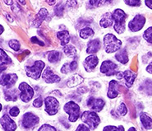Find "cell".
I'll list each match as a JSON object with an SVG mask.
<instances>
[{"instance_id": "3957f363", "label": "cell", "mask_w": 152, "mask_h": 131, "mask_svg": "<svg viewBox=\"0 0 152 131\" xmlns=\"http://www.w3.org/2000/svg\"><path fill=\"white\" fill-rule=\"evenodd\" d=\"M81 120L82 122L88 125L90 130H94L98 127L100 124V119L99 116L95 111L92 110H86L81 116Z\"/></svg>"}, {"instance_id": "ba28073f", "label": "cell", "mask_w": 152, "mask_h": 131, "mask_svg": "<svg viewBox=\"0 0 152 131\" xmlns=\"http://www.w3.org/2000/svg\"><path fill=\"white\" fill-rule=\"evenodd\" d=\"M146 19L142 14H137L128 22V28L132 32H140L145 24Z\"/></svg>"}, {"instance_id": "7402d4cb", "label": "cell", "mask_w": 152, "mask_h": 131, "mask_svg": "<svg viewBox=\"0 0 152 131\" xmlns=\"http://www.w3.org/2000/svg\"><path fill=\"white\" fill-rule=\"evenodd\" d=\"M77 68V62L76 60L72 61L71 63H66L64 64V66L61 68V72L63 74H69L72 72H74Z\"/></svg>"}, {"instance_id": "5bb4252c", "label": "cell", "mask_w": 152, "mask_h": 131, "mask_svg": "<svg viewBox=\"0 0 152 131\" xmlns=\"http://www.w3.org/2000/svg\"><path fill=\"white\" fill-rule=\"evenodd\" d=\"M0 124L4 130L7 131H14L17 130V124L12 119H11L9 116L4 115L0 119Z\"/></svg>"}, {"instance_id": "4fadbf2b", "label": "cell", "mask_w": 152, "mask_h": 131, "mask_svg": "<svg viewBox=\"0 0 152 131\" xmlns=\"http://www.w3.org/2000/svg\"><path fill=\"white\" fill-rule=\"evenodd\" d=\"M99 63V59L96 54H90L88 57H86L85 60L83 62V66L86 72H92Z\"/></svg>"}, {"instance_id": "ab89813d", "label": "cell", "mask_w": 152, "mask_h": 131, "mask_svg": "<svg viewBox=\"0 0 152 131\" xmlns=\"http://www.w3.org/2000/svg\"><path fill=\"white\" fill-rule=\"evenodd\" d=\"M77 0H67L66 7L67 8H73V7H77Z\"/></svg>"}, {"instance_id": "5b68a950", "label": "cell", "mask_w": 152, "mask_h": 131, "mask_svg": "<svg viewBox=\"0 0 152 131\" xmlns=\"http://www.w3.org/2000/svg\"><path fill=\"white\" fill-rule=\"evenodd\" d=\"M64 110L68 115V121L74 123L80 116V106L75 102H68L64 106Z\"/></svg>"}, {"instance_id": "f6af8a7d", "label": "cell", "mask_w": 152, "mask_h": 131, "mask_svg": "<svg viewBox=\"0 0 152 131\" xmlns=\"http://www.w3.org/2000/svg\"><path fill=\"white\" fill-rule=\"evenodd\" d=\"M152 0H145V4L146 7H148L150 9H152Z\"/></svg>"}, {"instance_id": "836d02e7", "label": "cell", "mask_w": 152, "mask_h": 131, "mask_svg": "<svg viewBox=\"0 0 152 131\" xmlns=\"http://www.w3.org/2000/svg\"><path fill=\"white\" fill-rule=\"evenodd\" d=\"M124 3L130 7H140L142 5L141 0H124Z\"/></svg>"}, {"instance_id": "c3c4849f", "label": "cell", "mask_w": 152, "mask_h": 131, "mask_svg": "<svg viewBox=\"0 0 152 131\" xmlns=\"http://www.w3.org/2000/svg\"><path fill=\"white\" fill-rule=\"evenodd\" d=\"M4 32V27L3 26L0 24V35H2Z\"/></svg>"}, {"instance_id": "d590c367", "label": "cell", "mask_w": 152, "mask_h": 131, "mask_svg": "<svg viewBox=\"0 0 152 131\" xmlns=\"http://www.w3.org/2000/svg\"><path fill=\"white\" fill-rule=\"evenodd\" d=\"M39 131H56V128L53 127L52 125H50V124H45L41 125L40 127L39 128Z\"/></svg>"}, {"instance_id": "ffe728a7", "label": "cell", "mask_w": 152, "mask_h": 131, "mask_svg": "<svg viewBox=\"0 0 152 131\" xmlns=\"http://www.w3.org/2000/svg\"><path fill=\"white\" fill-rule=\"evenodd\" d=\"M115 59L118 61L119 63L123 64H126L128 62V54H127V50L126 49H120L117 51L115 54Z\"/></svg>"}, {"instance_id": "7c38bea8", "label": "cell", "mask_w": 152, "mask_h": 131, "mask_svg": "<svg viewBox=\"0 0 152 131\" xmlns=\"http://www.w3.org/2000/svg\"><path fill=\"white\" fill-rule=\"evenodd\" d=\"M105 105V102L101 98H95V97H90L87 100V106L95 112H100L103 110L104 106Z\"/></svg>"}, {"instance_id": "60d3db41", "label": "cell", "mask_w": 152, "mask_h": 131, "mask_svg": "<svg viewBox=\"0 0 152 131\" xmlns=\"http://www.w3.org/2000/svg\"><path fill=\"white\" fill-rule=\"evenodd\" d=\"M7 69V66H0V85H2V82H3V79L5 74L4 72Z\"/></svg>"}, {"instance_id": "816d5d0a", "label": "cell", "mask_w": 152, "mask_h": 131, "mask_svg": "<svg viewBox=\"0 0 152 131\" xmlns=\"http://www.w3.org/2000/svg\"><path fill=\"white\" fill-rule=\"evenodd\" d=\"M136 130V129H135V128H130V129H129V130Z\"/></svg>"}, {"instance_id": "d4e9b609", "label": "cell", "mask_w": 152, "mask_h": 131, "mask_svg": "<svg viewBox=\"0 0 152 131\" xmlns=\"http://www.w3.org/2000/svg\"><path fill=\"white\" fill-rule=\"evenodd\" d=\"M57 37L60 40V44L63 46L67 45L70 41V35L67 31H61L57 33Z\"/></svg>"}, {"instance_id": "30bf717a", "label": "cell", "mask_w": 152, "mask_h": 131, "mask_svg": "<svg viewBox=\"0 0 152 131\" xmlns=\"http://www.w3.org/2000/svg\"><path fill=\"white\" fill-rule=\"evenodd\" d=\"M39 119L32 112H26L22 116V126L26 129H32L39 123Z\"/></svg>"}, {"instance_id": "1f68e13d", "label": "cell", "mask_w": 152, "mask_h": 131, "mask_svg": "<svg viewBox=\"0 0 152 131\" xmlns=\"http://www.w3.org/2000/svg\"><path fill=\"white\" fill-rule=\"evenodd\" d=\"M8 46H10V48H12V50L15 51H18L21 48V44L18 41V40H10L8 41Z\"/></svg>"}, {"instance_id": "2e32d148", "label": "cell", "mask_w": 152, "mask_h": 131, "mask_svg": "<svg viewBox=\"0 0 152 131\" xmlns=\"http://www.w3.org/2000/svg\"><path fill=\"white\" fill-rule=\"evenodd\" d=\"M119 84L115 80H111L109 83V88L107 92V96L110 99H114L116 98L118 93H119Z\"/></svg>"}, {"instance_id": "e575fe53", "label": "cell", "mask_w": 152, "mask_h": 131, "mask_svg": "<svg viewBox=\"0 0 152 131\" xmlns=\"http://www.w3.org/2000/svg\"><path fill=\"white\" fill-rule=\"evenodd\" d=\"M117 111H118V113L119 114L120 116H124L125 115H127V106H126V105H125L124 103H121L120 106L118 107Z\"/></svg>"}, {"instance_id": "8fae6325", "label": "cell", "mask_w": 152, "mask_h": 131, "mask_svg": "<svg viewBox=\"0 0 152 131\" xmlns=\"http://www.w3.org/2000/svg\"><path fill=\"white\" fill-rule=\"evenodd\" d=\"M116 75L118 79H120V80L124 79L127 88H131L132 86L133 85V82L137 78V74L131 70H126L124 71V73L118 72Z\"/></svg>"}, {"instance_id": "f1b7e54d", "label": "cell", "mask_w": 152, "mask_h": 131, "mask_svg": "<svg viewBox=\"0 0 152 131\" xmlns=\"http://www.w3.org/2000/svg\"><path fill=\"white\" fill-rule=\"evenodd\" d=\"M64 54L67 55V57H70V58H73L77 55V50L74 46L72 45H66L64 46L63 48Z\"/></svg>"}, {"instance_id": "6da1fadb", "label": "cell", "mask_w": 152, "mask_h": 131, "mask_svg": "<svg viewBox=\"0 0 152 131\" xmlns=\"http://www.w3.org/2000/svg\"><path fill=\"white\" fill-rule=\"evenodd\" d=\"M128 17L127 14L120 8H117L112 13L113 29L118 34H123L126 30V19Z\"/></svg>"}, {"instance_id": "f546056e", "label": "cell", "mask_w": 152, "mask_h": 131, "mask_svg": "<svg viewBox=\"0 0 152 131\" xmlns=\"http://www.w3.org/2000/svg\"><path fill=\"white\" fill-rule=\"evenodd\" d=\"M94 35H95V32L91 27H85L80 31V37L84 40L88 39Z\"/></svg>"}, {"instance_id": "7dc6e473", "label": "cell", "mask_w": 152, "mask_h": 131, "mask_svg": "<svg viewBox=\"0 0 152 131\" xmlns=\"http://www.w3.org/2000/svg\"><path fill=\"white\" fill-rule=\"evenodd\" d=\"M45 1L48 4H50V5H53V4H55V0H45Z\"/></svg>"}, {"instance_id": "603a6c76", "label": "cell", "mask_w": 152, "mask_h": 131, "mask_svg": "<svg viewBox=\"0 0 152 131\" xmlns=\"http://www.w3.org/2000/svg\"><path fill=\"white\" fill-rule=\"evenodd\" d=\"M4 98L7 102H16L18 100V91L16 89H13V90H10L9 89H7V90H4Z\"/></svg>"}, {"instance_id": "d6986e66", "label": "cell", "mask_w": 152, "mask_h": 131, "mask_svg": "<svg viewBox=\"0 0 152 131\" xmlns=\"http://www.w3.org/2000/svg\"><path fill=\"white\" fill-rule=\"evenodd\" d=\"M113 19H112V14L110 13H106L103 15L100 21H99V26L103 28H108L113 25Z\"/></svg>"}, {"instance_id": "9c48e42d", "label": "cell", "mask_w": 152, "mask_h": 131, "mask_svg": "<svg viewBox=\"0 0 152 131\" xmlns=\"http://www.w3.org/2000/svg\"><path fill=\"white\" fill-rule=\"evenodd\" d=\"M118 66L111 60L103 61L100 66V72L106 76H113L118 74Z\"/></svg>"}, {"instance_id": "484cf974", "label": "cell", "mask_w": 152, "mask_h": 131, "mask_svg": "<svg viewBox=\"0 0 152 131\" xmlns=\"http://www.w3.org/2000/svg\"><path fill=\"white\" fill-rule=\"evenodd\" d=\"M83 82V78L81 75L75 74L67 82V86L68 88H73L76 86L80 85L81 82Z\"/></svg>"}, {"instance_id": "d6a6232c", "label": "cell", "mask_w": 152, "mask_h": 131, "mask_svg": "<svg viewBox=\"0 0 152 131\" xmlns=\"http://www.w3.org/2000/svg\"><path fill=\"white\" fill-rule=\"evenodd\" d=\"M64 7L63 4H58L54 7V13L58 17H61L64 14Z\"/></svg>"}, {"instance_id": "83f0119b", "label": "cell", "mask_w": 152, "mask_h": 131, "mask_svg": "<svg viewBox=\"0 0 152 131\" xmlns=\"http://www.w3.org/2000/svg\"><path fill=\"white\" fill-rule=\"evenodd\" d=\"M12 64V59L3 49L0 48V66H6Z\"/></svg>"}, {"instance_id": "9a60e30c", "label": "cell", "mask_w": 152, "mask_h": 131, "mask_svg": "<svg viewBox=\"0 0 152 131\" xmlns=\"http://www.w3.org/2000/svg\"><path fill=\"white\" fill-rule=\"evenodd\" d=\"M42 78L47 83H57L61 81L60 77L55 74L50 67L46 68L45 70L43 72Z\"/></svg>"}, {"instance_id": "f5cc1de1", "label": "cell", "mask_w": 152, "mask_h": 131, "mask_svg": "<svg viewBox=\"0 0 152 131\" xmlns=\"http://www.w3.org/2000/svg\"><path fill=\"white\" fill-rule=\"evenodd\" d=\"M2 109H3V106H2V104L0 103V111L2 110Z\"/></svg>"}, {"instance_id": "4dcf8cb0", "label": "cell", "mask_w": 152, "mask_h": 131, "mask_svg": "<svg viewBox=\"0 0 152 131\" xmlns=\"http://www.w3.org/2000/svg\"><path fill=\"white\" fill-rule=\"evenodd\" d=\"M143 38L150 44L152 42V26H150L146 29L143 34Z\"/></svg>"}, {"instance_id": "8d00e7d4", "label": "cell", "mask_w": 152, "mask_h": 131, "mask_svg": "<svg viewBox=\"0 0 152 131\" xmlns=\"http://www.w3.org/2000/svg\"><path fill=\"white\" fill-rule=\"evenodd\" d=\"M103 130L106 131H112V130H117V131H122L124 130V128L120 125L119 127H116V126H113V125H108V126H105V127L103 129Z\"/></svg>"}, {"instance_id": "4316f807", "label": "cell", "mask_w": 152, "mask_h": 131, "mask_svg": "<svg viewBox=\"0 0 152 131\" xmlns=\"http://www.w3.org/2000/svg\"><path fill=\"white\" fill-rule=\"evenodd\" d=\"M61 57H62V53L59 51L56 50H52L48 53V60L51 64H54L56 62H58L60 60Z\"/></svg>"}, {"instance_id": "f907efd6", "label": "cell", "mask_w": 152, "mask_h": 131, "mask_svg": "<svg viewBox=\"0 0 152 131\" xmlns=\"http://www.w3.org/2000/svg\"><path fill=\"white\" fill-rule=\"evenodd\" d=\"M19 2H20L21 4H26L25 0H19Z\"/></svg>"}, {"instance_id": "f35d334b", "label": "cell", "mask_w": 152, "mask_h": 131, "mask_svg": "<svg viewBox=\"0 0 152 131\" xmlns=\"http://www.w3.org/2000/svg\"><path fill=\"white\" fill-rule=\"evenodd\" d=\"M43 105V99L41 96H38L37 98H36L34 102H33V106L36 107V108H39V107H41Z\"/></svg>"}, {"instance_id": "277c9868", "label": "cell", "mask_w": 152, "mask_h": 131, "mask_svg": "<svg viewBox=\"0 0 152 131\" xmlns=\"http://www.w3.org/2000/svg\"><path fill=\"white\" fill-rule=\"evenodd\" d=\"M45 67V63L44 61L36 60L35 61V63L32 66L26 67V73L29 78H32L34 80H38L40 78Z\"/></svg>"}, {"instance_id": "e0dca14e", "label": "cell", "mask_w": 152, "mask_h": 131, "mask_svg": "<svg viewBox=\"0 0 152 131\" xmlns=\"http://www.w3.org/2000/svg\"><path fill=\"white\" fill-rule=\"evenodd\" d=\"M18 79V76L16 74H5L3 79L2 85L6 89L11 88L12 86L15 85Z\"/></svg>"}, {"instance_id": "52a82bcc", "label": "cell", "mask_w": 152, "mask_h": 131, "mask_svg": "<svg viewBox=\"0 0 152 131\" xmlns=\"http://www.w3.org/2000/svg\"><path fill=\"white\" fill-rule=\"evenodd\" d=\"M18 89L21 91L20 92V98L23 102L27 103L33 98L34 96V90L28 83L25 82H21L18 87Z\"/></svg>"}, {"instance_id": "7a4b0ae2", "label": "cell", "mask_w": 152, "mask_h": 131, "mask_svg": "<svg viewBox=\"0 0 152 131\" xmlns=\"http://www.w3.org/2000/svg\"><path fill=\"white\" fill-rule=\"evenodd\" d=\"M104 46L107 54L115 53L122 48L123 43L120 40L111 33H108L104 36Z\"/></svg>"}, {"instance_id": "8992f818", "label": "cell", "mask_w": 152, "mask_h": 131, "mask_svg": "<svg viewBox=\"0 0 152 131\" xmlns=\"http://www.w3.org/2000/svg\"><path fill=\"white\" fill-rule=\"evenodd\" d=\"M45 110L48 115L54 116L59 110V102L53 96H47L45 99Z\"/></svg>"}, {"instance_id": "b9f144b4", "label": "cell", "mask_w": 152, "mask_h": 131, "mask_svg": "<svg viewBox=\"0 0 152 131\" xmlns=\"http://www.w3.org/2000/svg\"><path fill=\"white\" fill-rule=\"evenodd\" d=\"M112 2V0H99L97 6L100 7V6H104V5H106V4H110Z\"/></svg>"}, {"instance_id": "7bdbcfd3", "label": "cell", "mask_w": 152, "mask_h": 131, "mask_svg": "<svg viewBox=\"0 0 152 131\" xmlns=\"http://www.w3.org/2000/svg\"><path fill=\"white\" fill-rule=\"evenodd\" d=\"M77 130L80 131V130H84V131H89L90 130V128L87 127L86 125L85 124H79L78 127L77 128Z\"/></svg>"}, {"instance_id": "ee69618b", "label": "cell", "mask_w": 152, "mask_h": 131, "mask_svg": "<svg viewBox=\"0 0 152 131\" xmlns=\"http://www.w3.org/2000/svg\"><path fill=\"white\" fill-rule=\"evenodd\" d=\"M98 2H99V0H90V1H89L90 5H91L93 7H96L97 4H98Z\"/></svg>"}, {"instance_id": "bcb514c9", "label": "cell", "mask_w": 152, "mask_h": 131, "mask_svg": "<svg viewBox=\"0 0 152 131\" xmlns=\"http://www.w3.org/2000/svg\"><path fill=\"white\" fill-rule=\"evenodd\" d=\"M146 71L148 72L149 74H152V64L151 63H150L148 66L146 67Z\"/></svg>"}, {"instance_id": "cb8c5ba5", "label": "cell", "mask_w": 152, "mask_h": 131, "mask_svg": "<svg viewBox=\"0 0 152 131\" xmlns=\"http://www.w3.org/2000/svg\"><path fill=\"white\" fill-rule=\"evenodd\" d=\"M47 16H48V10H47L46 8H45V7L41 8V9L39 11V13H37V15H36V20H35V25H36L37 27L41 25V23L43 22V21L45 20V18Z\"/></svg>"}, {"instance_id": "44dd1931", "label": "cell", "mask_w": 152, "mask_h": 131, "mask_svg": "<svg viewBox=\"0 0 152 131\" xmlns=\"http://www.w3.org/2000/svg\"><path fill=\"white\" fill-rule=\"evenodd\" d=\"M140 119H141V122L143 127L145 128V130H151L152 120L151 116H149L145 112H142L140 114Z\"/></svg>"}, {"instance_id": "681fc988", "label": "cell", "mask_w": 152, "mask_h": 131, "mask_svg": "<svg viewBox=\"0 0 152 131\" xmlns=\"http://www.w3.org/2000/svg\"><path fill=\"white\" fill-rule=\"evenodd\" d=\"M4 2L7 4V5H11L12 4V0H4Z\"/></svg>"}, {"instance_id": "74e56055", "label": "cell", "mask_w": 152, "mask_h": 131, "mask_svg": "<svg viewBox=\"0 0 152 131\" xmlns=\"http://www.w3.org/2000/svg\"><path fill=\"white\" fill-rule=\"evenodd\" d=\"M20 113V110H19V108L17 107V106H13V107H12L9 110V114H10L11 116L12 117H17Z\"/></svg>"}, {"instance_id": "ac0fdd59", "label": "cell", "mask_w": 152, "mask_h": 131, "mask_svg": "<svg viewBox=\"0 0 152 131\" xmlns=\"http://www.w3.org/2000/svg\"><path fill=\"white\" fill-rule=\"evenodd\" d=\"M101 47V42L99 39L91 40L87 44L86 53L88 54H96Z\"/></svg>"}]
</instances>
